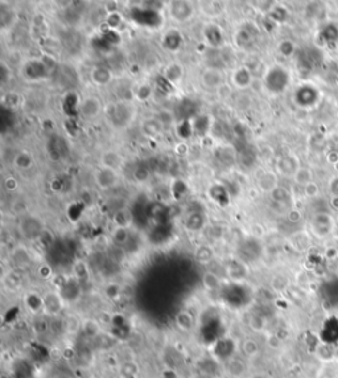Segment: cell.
<instances>
[{
    "label": "cell",
    "mask_w": 338,
    "mask_h": 378,
    "mask_svg": "<svg viewBox=\"0 0 338 378\" xmlns=\"http://www.w3.org/2000/svg\"><path fill=\"white\" fill-rule=\"evenodd\" d=\"M248 327L254 332H263L266 328V319L263 316L258 315V314H254L248 319Z\"/></svg>",
    "instance_id": "7bdbcfd3"
},
{
    "label": "cell",
    "mask_w": 338,
    "mask_h": 378,
    "mask_svg": "<svg viewBox=\"0 0 338 378\" xmlns=\"http://www.w3.org/2000/svg\"><path fill=\"white\" fill-rule=\"evenodd\" d=\"M130 19L135 21L136 24L148 27V28H157L163 23V17L159 11L150 10L145 7L130 8Z\"/></svg>",
    "instance_id": "6da1fadb"
},
{
    "label": "cell",
    "mask_w": 338,
    "mask_h": 378,
    "mask_svg": "<svg viewBox=\"0 0 338 378\" xmlns=\"http://www.w3.org/2000/svg\"><path fill=\"white\" fill-rule=\"evenodd\" d=\"M251 28H254V25L247 23V24L242 25L241 28L238 29L237 33H235V43L238 44V47L247 48L248 45H251L254 43V40L258 36V29L252 31Z\"/></svg>",
    "instance_id": "ba28073f"
},
{
    "label": "cell",
    "mask_w": 338,
    "mask_h": 378,
    "mask_svg": "<svg viewBox=\"0 0 338 378\" xmlns=\"http://www.w3.org/2000/svg\"><path fill=\"white\" fill-rule=\"evenodd\" d=\"M227 274L234 281H241L242 278H245V275H246V271H245V267L242 266V263L234 262L227 267Z\"/></svg>",
    "instance_id": "ab89813d"
},
{
    "label": "cell",
    "mask_w": 338,
    "mask_h": 378,
    "mask_svg": "<svg viewBox=\"0 0 338 378\" xmlns=\"http://www.w3.org/2000/svg\"><path fill=\"white\" fill-rule=\"evenodd\" d=\"M58 292H60V295L62 296L65 303L76 301L81 295V283L74 276H70L63 283V286L58 290Z\"/></svg>",
    "instance_id": "8992f818"
},
{
    "label": "cell",
    "mask_w": 338,
    "mask_h": 378,
    "mask_svg": "<svg viewBox=\"0 0 338 378\" xmlns=\"http://www.w3.org/2000/svg\"><path fill=\"white\" fill-rule=\"evenodd\" d=\"M111 324L114 325V327H116L118 330H122V328L126 325V319H124V316L116 314V315L111 316Z\"/></svg>",
    "instance_id": "9f6ffc18"
},
{
    "label": "cell",
    "mask_w": 338,
    "mask_h": 378,
    "mask_svg": "<svg viewBox=\"0 0 338 378\" xmlns=\"http://www.w3.org/2000/svg\"><path fill=\"white\" fill-rule=\"evenodd\" d=\"M193 130L194 134H197L198 136H206L208 132L212 128V121H210V116L206 115V114H200L194 118L193 121Z\"/></svg>",
    "instance_id": "cb8c5ba5"
},
{
    "label": "cell",
    "mask_w": 338,
    "mask_h": 378,
    "mask_svg": "<svg viewBox=\"0 0 338 378\" xmlns=\"http://www.w3.org/2000/svg\"><path fill=\"white\" fill-rule=\"evenodd\" d=\"M79 105H81V103H78L77 95H76L74 93L70 92L65 95V98H63L62 109L66 111V114L72 115L73 112L76 111L77 109H79Z\"/></svg>",
    "instance_id": "8d00e7d4"
},
{
    "label": "cell",
    "mask_w": 338,
    "mask_h": 378,
    "mask_svg": "<svg viewBox=\"0 0 338 378\" xmlns=\"http://www.w3.org/2000/svg\"><path fill=\"white\" fill-rule=\"evenodd\" d=\"M118 181V172L114 170H108V168H103L99 170L95 174V183L101 189H110L116 184Z\"/></svg>",
    "instance_id": "7c38bea8"
},
{
    "label": "cell",
    "mask_w": 338,
    "mask_h": 378,
    "mask_svg": "<svg viewBox=\"0 0 338 378\" xmlns=\"http://www.w3.org/2000/svg\"><path fill=\"white\" fill-rule=\"evenodd\" d=\"M300 167L301 165H300L299 159L293 155L284 156L277 163V170L281 174H285V176H295Z\"/></svg>",
    "instance_id": "2e32d148"
},
{
    "label": "cell",
    "mask_w": 338,
    "mask_h": 378,
    "mask_svg": "<svg viewBox=\"0 0 338 378\" xmlns=\"http://www.w3.org/2000/svg\"><path fill=\"white\" fill-rule=\"evenodd\" d=\"M209 197L219 206H226L230 203V194L221 184H214L209 188Z\"/></svg>",
    "instance_id": "e0dca14e"
},
{
    "label": "cell",
    "mask_w": 338,
    "mask_h": 378,
    "mask_svg": "<svg viewBox=\"0 0 338 378\" xmlns=\"http://www.w3.org/2000/svg\"><path fill=\"white\" fill-rule=\"evenodd\" d=\"M4 187L7 190H15V189L19 187V183L15 177H7L4 181Z\"/></svg>",
    "instance_id": "6f0895ef"
},
{
    "label": "cell",
    "mask_w": 338,
    "mask_h": 378,
    "mask_svg": "<svg viewBox=\"0 0 338 378\" xmlns=\"http://www.w3.org/2000/svg\"><path fill=\"white\" fill-rule=\"evenodd\" d=\"M168 10L172 19L180 23L188 21L189 19H192L193 15V7L188 1H172L169 3Z\"/></svg>",
    "instance_id": "5b68a950"
},
{
    "label": "cell",
    "mask_w": 338,
    "mask_h": 378,
    "mask_svg": "<svg viewBox=\"0 0 338 378\" xmlns=\"http://www.w3.org/2000/svg\"><path fill=\"white\" fill-rule=\"evenodd\" d=\"M320 192L319 185L316 184L314 181L309 183V184H307L304 187V193L305 196H308V197H316Z\"/></svg>",
    "instance_id": "db71d44e"
},
{
    "label": "cell",
    "mask_w": 338,
    "mask_h": 378,
    "mask_svg": "<svg viewBox=\"0 0 338 378\" xmlns=\"http://www.w3.org/2000/svg\"><path fill=\"white\" fill-rule=\"evenodd\" d=\"M33 164V159L28 152H20L19 155L15 158V165L19 170H28Z\"/></svg>",
    "instance_id": "60d3db41"
},
{
    "label": "cell",
    "mask_w": 338,
    "mask_h": 378,
    "mask_svg": "<svg viewBox=\"0 0 338 378\" xmlns=\"http://www.w3.org/2000/svg\"><path fill=\"white\" fill-rule=\"evenodd\" d=\"M288 287V279L284 275H275L271 281V288L276 292H283Z\"/></svg>",
    "instance_id": "f6af8a7d"
},
{
    "label": "cell",
    "mask_w": 338,
    "mask_h": 378,
    "mask_svg": "<svg viewBox=\"0 0 338 378\" xmlns=\"http://www.w3.org/2000/svg\"><path fill=\"white\" fill-rule=\"evenodd\" d=\"M73 276L77 279L79 283L87 282L90 278V270L87 263L83 259H77L73 263Z\"/></svg>",
    "instance_id": "4316f807"
},
{
    "label": "cell",
    "mask_w": 338,
    "mask_h": 378,
    "mask_svg": "<svg viewBox=\"0 0 338 378\" xmlns=\"http://www.w3.org/2000/svg\"><path fill=\"white\" fill-rule=\"evenodd\" d=\"M189 192V187L188 184L181 179L174 180L172 185H170V194H172V197L174 200H180L183 199L185 194Z\"/></svg>",
    "instance_id": "836d02e7"
},
{
    "label": "cell",
    "mask_w": 338,
    "mask_h": 378,
    "mask_svg": "<svg viewBox=\"0 0 338 378\" xmlns=\"http://www.w3.org/2000/svg\"><path fill=\"white\" fill-rule=\"evenodd\" d=\"M194 323H196V320H194L193 314L188 310L179 311L174 316V325L183 333H188L193 330Z\"/></svg>",
    "instance_id": "30bf717a"
},
{
    "label": "cell",
    "mask_w": 338,
    "mask_h": 378,
    "mask_svg": "<svg viewBox=\"0 0 338 378\" xmlns=\"http://www.w3.org/2000/svg\"><path fill=\"white\" fill-rule=\"evenodd\" d=\"M213 258H214V252H213L212 247L208 245H200L194 250V259L201 265H208L213 261Z\"/></svg>",
    "instance_id": "4dcf8cb0"
},
{
    "label": "cell",
    "mask_w": 338,
    "mask_h": 378,
    "mask_svg": "<svg viewBox=\"0 0 338 378\" xmlns=\"http://www.w3.org/2000/svg\"><path fill=\"white\" fill-rule=\"evenodd\" d=\"M201 82L209 89H219L225 85V74L221 69H205L201 74Z\"/></svg>",
    "instance_id": "52a82bcc"
},
{
    "label": "cell",
    "mask_w": 338,
    "mask_h": 378,
    "mask_svg": "<svg viewBox=\"0 0 338 378\" xmlns=\"http://www.w3.org/2000/svg\"><path fill=\"white\" fill-rule=\"evenodd\" d=\"M205 225V217L201 212H193L190 213L185 220V226L190 232H198L201 230Z\"/></svg>",
    "instance_id": "f546056e"
},
{
    "label": "cell",
    "mask_w": 338,
    "mask_h": 378,
    "mask_svg": "<svg viewBox=\"0 0 338 378\" xmlns=\"http://www.w3.org/2000/svg\"><path fill=\"white\" fill-rule=\"evenodd\" d=\"M279 52H280L281 56H284V57H291L292 54L295 53V44L292 43L291 40H283L279 44Z\"/></svg>",
    "instance_id": "c3c4849f"
},
{
    "label": "cell",
    "mask_w": 338,
    "mask_h": 378,
    "mask_svg": "<svg viewBox=\"0 0 338 378\" xmlns=\"http://www.w3.org/2000/svg\"><path fill=\"white\" fill-rule=\"evenodd\" d=\"M290 81V76L285 69L280 66H272L268 69L264 76V85L271 93H281Z\"/></svg>",
    "instance_id": "7a4b0ae2"
},
{
    "label": "cell",
    "mask_w": 338,
    "mask_h": 378,
    "mask_svg": "<svg viewBox=\"0 0 338 378\" xmlns=\"http://www.w3.org/2000/svg\"><path fill=\"white\" fill-rule=\"evenodd\" d=\"M258 187L263 192H274L277 187H279V180H277V176L274 172H264L263 174L259 176L258 179Z\"/></svg>",
    "instance_id": "ffe728a7"
},
{
    "label": "cell",
    "mask_w": 338,
    "mask_h": 378,
    "mask_svg": "<svg viewBox=\"0 0 338 378\" xmlns=\"http://www.w3.org/2000/svg\"><path fill=\"white\" fill-rule=\"evenodd\" d=\"M338 328V323L336 320H333V330H337ZM334 339H338V331H334Z\"/></svg>",
    "instance_id": "03108f58"
},
{
    "label": "cell",
    "mask_w": 338,
    "mask_h": 378,
    "mask_svg": "<svg viewBox=\"0 0 338 378\" xmlns=\"http://www.w3.org/2000/svg\"><path fill=\"white\" fill-rule=\"evenodd\" d=\"M242 350H243L245 356L251 359V357H255L256 354L259 353L261 348H259V344L254 339H246L243 341V344H242Z\"/></svg>",
    "instance_id": "f35d334b"
},
{
    "label": "cell",
    "mask_w": 338,
    "mask_h": 378,
    "mask_svg": "<svg viewBox=\"0 0 338 378\" xmlns=\"http://www.w3.org/2000/svg\"><path fill=\"white\" fill-rule=\"evenodd\" d=\"M226 369L227 373L234 378H241L243 374L246 373V365H245V362L242 360L235 359V357L227 360Z\"/></svg>",
    "instance_id": "83f0119b"
},
{
    "label": "cell",
    "mask_w": 338,
    "mask_h": 378,
    "mask_svg": "<svg viewBox=\"0 0 338 378\" xmlns=\"http://www.w3.org/2000/svg\"><path fill=\"white\" fill-rule=\"evenodd\" d=\"M130 229L115 228L111 233V239L116 246H126L130 242Z\"/></svg>",
    "instance_id": "d6a6232c"
},
{
    "label": "cell",
    "mask_w": 338,
    "mask_h": 378,
    "mask_svg": "<svg viewBox=\"0 0 338 378\" xmlns=\"http://www.w3.org/2000/svg\"><path fill=\"white\" fill-rule=\"evenodd\" d=\"M39 275L40 278L43 279H49V278H53V270L49 265H41L39 267Z\"/></svg>",
    "instance_id": "11a10c76"
},
{
    "label": "cell",
    "mask_w": 338,
    "mask_h": 378,
    "mask_svg": "<svg viewBox=\"0 0 338 378\" xmlns=\"http://www.w3.org/2000/svg\"><path fill=\"white\" fill-rule=\"evenodd\" d=\"M132 176H134V180H135L136 183H145V181H148V180H150L151 172H150V170L147 168V167H143V165H140V167L135 168V171H134Z\"/></svg>",
    "instance_id": "7dc6e473"
},
{
    "label": "cell",
    "mask_w": 338,
    "mask_h": 378,
    "mask_svg": "<svg viewBox=\"0 0 338 378\" xmlns=\"http://www.w3.org/2000/svg\"><path fill=\"white\" fill-rule=\"evenodd\" d=\"M37 242L40 243V246L43 247V249H49V247L52 246L54 242V236L53 233L50 232L49 229H44L43 233L40 234L39 239H37Z\"/></svg>",
    "instance_id": "bcb514c9"
},
{
    "label": "cell",
    "mask_w": 338,
    "mask_h": 378,
    "mask_svg": "<svg viewBox=\"0 0 338 378\" xmlns=\"http://www.w3.org/2000/svg\"><path fill=\"white\" fill-rule=\"evenodd\" d=\"M152 87L148 83H140V85H138L135 90H134V95L139 102H145L148 101L151 97H152Z\"/></svg>",
    "instance_id": "74e56055"
},
{
    "label": "cell",
    "mask_w": 338,
    "mask_h": 378,
    "mask_svg": "<svg viewBox=\"0 0 338 378\" xmlns=\"http://www.w3.org/2000/svg\"><path fill=\"white\" fill-rule=\"evenodd\" d=\"M101 164L103 168H108V170H119L123 164V159L122 156L115 152V151H106L103 152L101 156Z\"/></svg>",
    "instance_id": "44dd1931"
},
{
    "label": "cell",
    "mask_w": 338,
    "mask_h": 378,
    "mask_svg": "<svg viewBox=\"0 0 338 378\" xmlns=\"http://www.w3.org/2000/svg\"><path fill=\"white\" fill-rule=\"evenodd\" d=\"M330 205H332V208L338 209V196H333L332 200H330Z\"/></svg>",
    "instance_id": "e7e4bbea"
},
{
    "label": "cell",
    "mask_w": 338,
    "mask_h": 378,
    "mask_svg": "<svg viewBox=\"0 0 338 378\" xmlns=\"http://www.w3.org/2000/svg\"><path fill=\"white\" fill-rule=\"evenodd\" d=\"M203 39L213 48H219V47L223 45L222 31L215 24H209L205 27V29H203Z\"/></svg>",
    "instance_id": "4fadbf2b"
},
{
    "label": "cell",
    "mask_w": 338,
    "mask_h": 378,
    "mask_svg": "<svg viewBox=\"0 0 338 378\" xmlns=\"http://www.w3.org/2000/svg\"><path fill=\"white\" fill-rule=\"evenodd\" d=\"M176 131H177V135H179L181 139L186 141V139H189V138L194 134L193 123H192L190 119H181V121L179 122L177 127H176Z\"/></svg>",
    "instance_id": "e575fe53"
},
{
    "label": "cell",
    "mask_w": 338,
    "mask_h": 378,
    "mask_svg": "<svg viewBox=\"0 0 338 378\" xmlns=\"http://www.w3.org/2000/svg\"><path fill=\"white\" fill-rule=\"evenodd\" d=\"M181 43H183V37L174 29H170L163 36V45L169 52H177L181 48Z\"/></svg>",
    "instance_id": "603a6c76"
},
{
    "label": "cell",
    "mask_w": 338,
    "mask_h": 378,
    "mask_svg": "<svg viewBox=\"0 0 338 378\" xmlns=\"http://www.w3.org/2000/svg\"><path fill=\"white\" fill-rule=\"evenodd\" d=\"M11 258L15 265H17L19 267H25L31 263V255L24 246L15 247L11 252Z\"/></svg>",
    "instance_id": "f1b7e54d"
},
{
    "label": "cell",
    "mask_w": 338,
    "mask_h": 378,
    "mask_svg": "<svg viewBox=\"0 0 338 378\" xmlns=\"http://www.w3.org/2000/svg\"><path fill=\"white\" fill-rule=\"evenodd\" d=\"M293 179H295L296 184L305 187L307 184H309V183L313 181V172L309 168H307V167H300L299 171L293 176Z\"/></svg>",
    "instance_id": "d590c367"
},
{
    "label": "cell",
    "mask_w": 338,
    "mask_h": 378,
    "mask_svg": "<svg viewBox=\"0 0 338 378\" xmlns=\"http://www.w3.org/2000/svg\"><path fill=\"white\" fill-rule=\"evenodd\" d=\"M90 78L95 85L103 86V85L111 82L112 73L106 66H95V68H92V73H90Z\"/></svg>",
    "instance_id": "7402d4cb"
},
{
    "label": "cell",
    "mask_w": 338,
    "mask_h": 378,
    "mask_svg": "<svg viewBox=\"0 0 338 378\" xmlns=\"http://www.w3.org/2000/svg\"><path fill=\"white\" fill-rule=\"evenodd\" d=\"M44 299V310L43 314L45 316L56 317L62 312L65 307V300L62 296L60 295L58 291H48L43 295Z\"/></svg>",
    "instance_id": "3957f363"
},
{
    "label": "cell",
    "mask_w": 338,
    "mask_h": 378,
    "mask_svg": "<svg viewBox=\"0 0 338 378\" xmlns=\"http://www.w3.org/2000/svg\"><path fill=\"white\" fill-rule=\"evenodd\" d=\"M63 327H65V331L68 333H77L79 328H81V323L78 321L76 316H68L66 320H65Z\"/></svg>",
    "instance_id": "f907efd6"
},
{
    "label": "cell",
    "mask_w": 338,
    "mask_h": 378,
    "mask_svg": "<svg viewBox=\"0 0 338 378\" xmlns=\"http://www.w3.org/2000/svg\"><path fill=\"white\" fill-rule=\"evenodd\" d=\"M102 111L101 101L97 97H87L85 98L81 105H79V112L82 114L87 119H92L99 115Z\"/></svg>",
    "instance_id": "9c48e42d"
},
{
    "label": "cell",
    "mask_w": 338,
    "mask_h": 378,
    "mask_svg": "<svg viewBox=\"0 0 338 378\" xmlns=\"http://www.w3.org/2000/svg\"><path fill=\"white\" fill-rule=\"evenodd\" d=\"M123 21V16H122L119 12L116 11H112L108 14V16L106 17V28L112 29V31H116V28H119Z\"/></svg>",
    "instance_id": "ee69618b"
},
{
    "label": "cell",
    "mask_w": 338,
    "mask_h": 378,
    "mask_svg": "<svg viewBox=\"0 0 338 378\" xmlns=\"http://www.w3.org/2000/svg\"><path fill=\"white\" fill-rule=\"evenodd\" d=\"M217 156L219 158V160L222 161L223 164L230 165L231 163H234L235 160V152L232 150L231 147H221L217 152Z\"/></svg>",
    "instance_id": "b9f144b4"
},
{
    "label": "cell",
    "mask_w": 338,
    "mask_h": 378,
    "mask_svg": "<svg viewBox=\"0 0 338 378\" xmlns=\"http://www.w3.org/2000/svg\"><path fill=\"white\" fill-rule=\"evenodd\" d=\"M24 303L29 312H32V314H40V312H43V295H40L37 292H29V294H27L24 298Z\"/></svg>",
    "instance_id": "d4e9b609"
},
{
    "label": "cell",
    "mask_w": 338,
    "mask_h": 378,
    "mask_svg": "<svg viewBox=\"0 0 338 378\" xmlns=\"http://www.w3.org/2000/svg\"><path fill=\"white\" fill-rule=\"evenodd\" d=\"M300 218H301V214H300L299 210H296V209H292L290 213H288V220H290L291 222H299Z\"/></svg>",
    "instance_id": "91938a15"
},
{
    "label": "cell",
    "mask_w": 338,
    "mask_h": 378,
    "mask_svg": "<svg viewBox=\"0 0 338 378\" xmlns=\"http://www.w3.org/2000/svg\"><path fill=\"white\" fill-rule=\"evenodd\" d=\"M132 109L126 103H118L111 111V121L115 126H124L131 121Z\"/></svg>",
    "instance_id": "8fae6325"
},
{
    "label": "cell",
    "mask_w": 338,
    "mask_h": 378,
    "mask_svg": "<svg viewBox=\"0 0 338 378\" xmlns=\"http://www.w3.org/2000/svg\"><path fill=\"white\" fill-rule=\"evenodd\" d=\"M44 229L43 221L34 216H28L20 221V233L29 241H37Z\"/></svg>",
    "instance_id": "277c9868"
},
{
    "label": "cell",
    "mask_w": 338,
    "mask_h": 378,
    "mask_svg": "<svg viewBox=\"0 0 338 378\" xmlns=\"http://www.w3.org/2000/svg\"><path fill=\"white\" fill-rule=\"evenodd\" d=\"M231 82L239 89H246L252 82V72L246 66H239L232 72Z\"/></svg>",
    "instance_id": "5bb4252c"
},
{
    "label": "cell",
    "mask_w": 338,
    "mask_h": 378,
    "mask_svg": "<svg viewBox=\"0 0 338 378\" xmlns=\"http://www.w3.org/2000/svg\"><path fill=\"white\" fill-rule=\"evenodd\" d=\"M328 160H329V163H337L338 161V154H336V152H330L328 155Z\"/></svg>",
    "instance_id": "6125c7cd"
},
{
    "label": "cell",
    "mask_w": 338,
    "mask_h": 378,
    "mask_svg": "<svg viewBox=\"0 0 338 378\" xmlns=\"http://www.w3.org/2000/svg\"><path fill=\"white\" fill-rule=\"evenodd\" d=\"M184 76V68L183 65H180V63H169L168 66L164 69V74H163V77L168 83L170 85H176V83L181 82V79H183Z\"/></svg>",
    "instance_id": "d6986e66"
},
{
    "label": "cell",
    "mask_w": 338,
    "mask_h": 378,
    "mask_svg": "<svg viewBox=\"0 0 338 378\" xmlns=\"http://www.w3.org/2000/svg\"><path fill=\"white\" fill-rule=\"evenodd\" d=\"M105 294L108 299H116L119 294H121V286L116 284V283H108L106 287H105Z\"/></svg>",
    "instance_id": "f5cc1de1"
},
{
    "label": "cell",
    "mask_w": 338,
    "mask_h": 378,
    "mask_svg": "<svg viewBox=\"0 0 338 378\" xmlns=\"http://www.w3.org/2000/svg\"><path fill=\"white\" fill-rule=\"evenodd\" d=\"M270 19L276 23H281L287 19V11L283 7H274L270 12Z\"/></svg>",
    "instance_id": "816d5d0a"
},
{
    "label": "cell",
    "mask_w": 338,
    "mask_h": 378,
    "mask_svg": "<svg viewBox=\"0 0 338 378\" xmlns=\"http://www.w3.org/2000/svg\"><path fill=\"white\" fill-rule=\"evenodd\" d=\"M202 286L208 291H218L222 288V279L214 271H205L202 274Z\"/></svg>",
    "instance_id": "484cf974"
},
{
    "label": "cell",
    "mask_w": 338,
    "mask_h": 378,
    "mask_svg": "<svg viewBox=\"0 0 338 378\" xmlns=\"http://www.w3.org/2000/svg\"><path fill=\"white\" fill-rule=\"evenodd\" d=\"M188 150V147L185 145V143H180L179 145H177V148H176V151L179 152L180 155H184L185 154V151Z\"/></svg>",
    "instance_id": "be15d7a7"
},
{
    "label": "cell",
    "mask_w": 338,
    "mask_h": 378,
    "mask_svg": "<svg viewBox=\"0 0 338 378\" xmlns=\"http://www.w3.org/2000/svg\"><path fill=\"white\" fill-rule=\"evenodd\" d=\"M112 221H114L115 228L130 229L131 223H132V221H134V214H132V212H131L130 209L126 208V206H123L122 209H118L116 212H114Z\"/></svg>",
    "instance_id": "ac0fdd59"
},
{
    "label": "cell",
    "mask_w": 338,
    "mask_h": 378,
    "mask_svg": "<svg viewBox=\"0 0 338 378\" xmlns=\"http://www.w3.org/2000/svg\"><path fill=\"white\" fill-rule=\"evenodd\" d=\"M50 72L46 65L43 63V60H36V61H31V63H27L25 66V74L27 77L31 78V79H41V78H45L48 76V73Z\"/></svg>",
    "instance_id": "9a60e30c"
},
{
    "label": "cell",
    "mask_w": 338,
    "mask_h": 378,
    "mask_svg": "<svg viewBox=\"0 0 338 378\" xmlns=\"http://www.w3.org/2000/svg\"><path fill=\"white\" fill-rule=\"evenodd\" d=\"M143 131L145 135L157 136L163 131V123L159 118H150L143 122Z\"/></svg>",
    "instance_id": "1f68e13d"
},
{
    "label": "cell",
    "mask_w": 338,
    "mask_h": 378,
    "mask_svg": "<svg viewBox=\"0 0 338 378\" xmlns=\"http://www.w3.org/2000/svg\"><path fill=\"white\" fill-rule=\"evenodd\" d=\"M330 190H332V193H333L334 196H338V179L332 181V184H330Z\"/></svg>",
    "instance_id": "94428289"
},
{
    "label": "cell",
    "mask_w": 338,
    "mask_h": 378,
    "mask_svg": "<svg viewBox=\"0 0 338 378\" xmlns=\"http://www.w3.org/2000/svg\"><path fill=\"white\" fill-rule=\"evenodd\" d=\"M267 343H268L271 348H277V346L280 345V339H279L277 336H275V334H271V336H268Z\"/></svg>",
    "instance_id": "680465c9"
},
{
    "label": "cell",
    "mask_w": 338,
    "mask_h": 378,
    "mask_svg": "<svg viewBox=\"0 0 338 378\" xmlns=\"http://www.w3.org/2000/svg\"><path fill=\"white\" fill-rule=\"evenodd\" d=\"M271 199L276 201V203L283 204L285 203V201H288L290 193H288V190L283 188V187H277L274 192H271Z\"/></svg>",
    "instance_id": "681fc988"
}]
</instances>
